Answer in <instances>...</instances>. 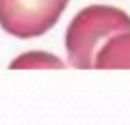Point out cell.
<instances>
[{"mask_svg": "<svg viewBox=\"0 0 130 125\" xmlns=\"http://www.w3.org/2000/svg\"><path fill=\"white\" fill-rule=\"evenodd\" d=\"M130 31V16L116 7L89 6L82 9L66 31V52L75 68H94L98 50L107 39Z\"/></svg>", "mask_w": 130, "mask_h": 125, "instance_id": "1", "label": "cell"}, {"mask_svg": "<svg viewBox=\"0 0 130 125\" xmlns=\"http://www.w3.org/2000/svg\"><path fill=\"white\" fill-rule=\"evenodd\" d=\"M68 0H0V27L16 38L45 34L61 18Z\"/></svg>", "mask_w": 130, "mask_h": 125, "instance_id": "2", "label": "cell"}, {"mask_svg": "<svg viewBox=\"0 0 130 125\" xmlns=\"http://www.w3.org/2000/svg\"><path fill=\"white\" fill-rule=\"evenodd\" d=\"M94 68H130V31L107 39L98 50Z\"/></svg>", "mask_w": 130, "mask_h": 125, "instance_id": "3", "label": "cell"}, {"mask_svg": "<svg viewBox=\"0 0 130 125\" xmlns=\"http://www.w3.org/2000/svg\"><path fill=\"white\" fill-rule=\"evenodd\" d=\"M66 64L48 52H27L11 61L9 68H64Z\"/></svg>", "mask_w": 130, "mask_h": 125, "instance_id": "4", "label": "cell"}]
</instances>
